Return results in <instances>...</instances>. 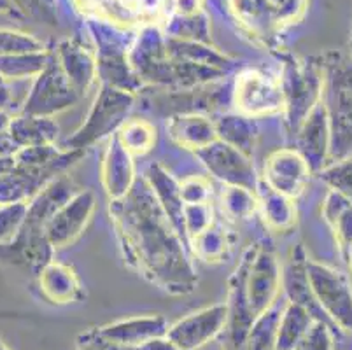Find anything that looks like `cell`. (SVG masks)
Segmentation results:
<instances>
[{
	"instance_id": "obj_1",
	"label": "cell",
	"mask_w": 352,
	"mask_h": 350,
	"mask_svg": "<svg viewBox=\"0 0 352 350\" xmlns=\"http://www.w3.org/2000/svg\"><path fill=\"white\" fill-rule=\"evenodd\" d=\"M111 217L128 265L144 278L174 296L193 293L195 268L181 233L153 195L144 177L120 200H111Z\"/></svg>"
},
{
	"instance_id": "obj_2",
	"label": "cell",
	"mask_w": 352,
	"mask_h": 350,
	"mask_svg": "<svg viewBox=\"0 0 352 350\" xmlns=\"http://www.w3.org/2000/svg\"><path fill=\"white\" fill-rule=\"evenodd\" d=\"M324 74L322 102L326 105L331 131L329 162L352 156V58L329 53L321 60Z\"/></svg>"
},
{
	"instance_id": "obj_3",
	"label": "cell",
	"mask_w": 352,
	"mask_h": 350,
	"mask_svg": "<svg viewBox=\"0 0 352 350\" xmlns=\"http://www.w3.org/2000/svg\"><path fill=\"white\" fill-rule=\"evenodd\" d=\"M280 89L284 98V118L291 130H298L310 111L321 102L324 89V74L321 63H310L289 58L280 74Z\"/></svg>"
},
{
	"instance_id": "obj_4",
	"label": "cell",
	"mask_w": 352,
	"mask_h": 350,
	"mask_svg": "<svg viewBox=\"0 0 352 350\" xmlns=\"http://www.w3.org/2000/svg\"><path fill=\"white\" fill-rule=\"evenodd\" d=\"M133 102H135L133 93L102 85L94 105L86 116V121L72 137L62 144V149L85 153L88 147L97 144L109 133H113L116 128L120 130L121 124L126 121V114L132 109Z\"/></svg>"
},
{
	"instance_id": "obj_5",
	"label": "cell",
	"mask_w": 352,
	"mask_h": 350,
	"mask_svg": "<svg viewBox=\"0 0 352 350\" xmlns=\"http://www.w3.org/2000/svg\"><path fill=\"white\" fill-rule=\"evenodd\" d=\"M310 291L331 327L352 333V285L347 275L322 263L307 259Z\"/></svg>"
},
{
	"instance_id": "obj_6",
	"label": "cell",
	"mask_w": 352,
	"mask_h": 350,
	"mask_svg": "<svg viewBox=\"0 0 352 350\" xmlns=\"http://www.w3.org/2000/svg\"><path fill=\"white\" fill-rule=\"evenodd\" d=\"M79 98H81V95L70 85L53 54L50 65L35 79H32V86L28 89V95L21 105L20 112L54 118L60 112L78 104Z\"/></svg>"
},
{
	"instance_id": "obj_7",
	"label": "cell",
	"mask_w": 352,
	"mask_h": 350,
	"mask_svg": "<svg viewBox=\"0 0 352 350\" xmlns=\"http://www.w3.org/2000/svg\"><path fill=\"white\" fill-rule=\"evenodd\" d=\"M249 265L245 272V294L254 317L263 314L277 301L283 289V268L270 247H249Z\"/></svg>"
},
{
	"instance_id": "obj_8",
	"label": "cell",
	"mask_w": 352,
	"mask_h": 350,
	"mask_svg": "<svg viewBox=\"0 0 352 350\" xmlns=\"http://www.w3.org/2000/svg\"><path fill=\"white\" fill-rule=\"evenodd\" d=\"M233 102L239 114H244L252 120L279 114L284 109L279 79L259 70H245L236 77Z\"/></svg>"
},
{
	"instance_id": "obj_9",
	"label": "cell",
	"mask_w": 352,
	"mask_h": 350,
	"mask_svg": "<svg viewBox=\"0 0 352 350\" xmlns=\"http://www.w3.org/2000/svg\"><path fill=\"white\" fill-rule=\"evenodd\" d=\"M228 319L226 303H216L168 324L165 336L181 350H198L223 335Z\"/></svg>"
},
{
	"instance_id": "obj_10",
	"label": "cell",
	"mask_w": 352,
	"mask_h": 350,
	"mask_svg": "<svg viewBox=\"0 0 352 350\" xmlns=\"http://www.w3.org/2000/svg\"><path fill=\"white\" fill-rule=\"evenodd\" d=\"M95 210L97 197L89 189H79L72 198H69L46 224V237L53 249H63L76 242L91 221Z\"/></svg>"
},
{
	"instance_id": "obj_11",
	"label": "cell",
	"mask_w": 352,
	"mask_h": 350,
	"mask_svg": "<svg viewBox=\"0 0 352 350\" xmlns=\"http://www.w3.org/2000/svg\"><path fill=\"white\" fill-rule=\"evenodd\" d=\"M195 154L207 166L210 175L219 179L225 186H242L248 189H256L258 186L259 179L256 175L252 158L230 144L217 139Z\"/></svg>"
},
{
	"instance_id": "obj_12",
	"label": "cell",
	"mask_w": 352,
	"mask_h": 350,
	"mask_svg": "<svg viewBox=\"0 0 352 350\" xmlns=\"http://www.w3.org/2000/svg\"><path fill=\"white\" fill-rule=\"evenodd\" d=\"M249 252H251L249 249L245 250L228 282V300L225 301L226 308H228V319H226L225 331H223L225 335L223 350L244 349L248 333L256 319L249 307L248 294H245V272H248L249 265Z\"/></svg>"
},
{
	"instance_id": "obj_13",
	"label": "cell",
	"mask_w": 352,
	"mask_h": 350,
	"mask_svg": "<svg viewBox=\"0 0 352 350\" xmlns=\"http://www.w3.org/2000/svg\"><path fill=\"white\" fill-rule=\"evenodd\" d=\"M149 104L165 116L209 114L219 107V88L214 83L195 88H155Z\"/></svg>"
},
{
	"instance_id": "obj_14",
	"label": "cell",
	"mask_w": 352,
	"mask_h": 350,
	"mask_svg": "<svg viewBox=\"0 0 352 350\" xmlns=\"http://www.w3.org/2000/svg\"><path fill=\"white\" fill-rule=\"evenodd\" d=\"M310 166L296 149H279L265 162L263 182L274 191L289 198H298L309 182Z\"/></svg>"
},
{
	"instance_id": "obj_15",
	"label": "cell",
	"mask_w": 352,
	"mask_h": 350,
	"mask_svg": "<svg viewBox=\"0 0 352 350\" xmlns=\"http://www.w3.org/2000/svg\"><path fill=\"white\" fill-rule=\"evenodd\" d=\"M298 153L309 163L310 170H322L329 162L331 131L324 102H319L307 114L298 130Z\"/></svg>"
},
{
	"instance_id": "obj_16",
	"label": "cell",
	"mask_w": 352,
	"mask_h": 350,
	"mask_svg": "<svg viewBox=\"0 0 352 350\" xmlns=\"http://www.w3.org/2000/svg\"><path fill=\"white\" fill-rule=\"evenodd\" d=\"M230 11L240 28L265 46L274 44L284 30L268 0H230Z\"/></svg>"
},
{
	"instance_id": "obj_17",
	"label": "cell",
	"mask_w": 352,
	"mask_h": 350,
	"mask_svg": "<svg viewBox=\"0 0 352 350\" xmlns=\"http://www.w3.org/2000/svg\"><path fill=\"white\" fill-rule=\"evenodd\" d=\"M168 329V322L162 316H139L128 317V319L109 322L91 329L94 335L105 342L116 343L121 347H132L139 349L147 340L163 336Z\"/></svg>"
},
{
	"instance_id": "obj_18",
	"label": "cell",
	"mask_w": 352,
	"mask_h": 350,
	"mask_svg": "<svg viewBox=\"0 0 352 350\" xmlns=\"http://www.w3.org/2000/svg\"><path fill=\"white\" fill-rule=\"evenodd\" d=\"M102 186L109 200H120L135 184V165L133 156L128 153L116 137V133L109 139L102 156L100 166Z\"/></svg>"
},
{
	"instance_id": "obj_19",
	"label": "cell",
	"mask_w": 352,
	"mask_h": 350,
	"mask_svg": "<svg viewBox=\"0 0 352 350\" xmlns=\"http://www.w3.org/2000/svg\"><path fill=\"white\" fill-rule=\"evenodd\" d=\"M54 60L74 89L82 95L97 79V56L76 39L62 41L54 51Z\"/></svg>"
},
{
	"instance_id": "obj_20",
	"label": "cell",
	"mask_w": 352,
	"mask_h": 350,
	"mask_svg": "<svg viewBox=\"0 0 352 350\" xmlns=\"http://www.w3.org/2000/svg\"><path fill=\"white\" fill-rule=\"evenodd\" d=\"M56 173L50 168L12 163L11 168L0 173V205L28 204L51 179L56 177Z\"/></svg>"
},
{
	"instance_id": "obj_21",
	"label": "cell",
	"mask_w": 352,
	"mask_h": 350,
	"mask_svg": "<svg viewBox=\"0 0 352 350\" xmlns=\"http://www.w3.org/2000/svg\"><path fill=\"white\" fill-rule=\"evenodd\" d=\"M172 142L193 153L217 140L214 121L207 114H175L166 121Z\"/></svg>"
},
{
	"instance_id": "obj_22",
	"label": "cell",
	"mask_w": 352,
	"mask_h": 350,
	"mask_svg": "<svg viewBox=\"0 0 352 350\" xmlns=\"http://www.w3.org/2000/svg\"><path fill=\"white\" fill-rule=\"evenodd\" d=\"M43 296L53 305H70L82 298V285L70 266L50 261L39 272Z\"/></svg>"
},
{
	"instance_id": "obj_23",
	"label": "cell",
	"mask_w": 352,
	"mask_h": 350,
	"mask_svg": "<svg viewBox=\"0 0 352 350\" xmlns=\"http://www.w3.org/2000/svg\"><path fill=\"white\" fill-rule=\"evenodd\" d=\"M283 287L287 294V301L302 305V307H305L312 314L314 319L328 322L319 305L314 300L312 291H310L309 278H307V256L302 247L293 249L289 261H287L286 268L283 270Z\"/></svg>"
},
{
	"instance_id": "obj_24",
	"label": "cell",
	"mask_w": 352,
	"mask_h": 350,
	"mask_svg": "<svg viewBox=\"0 0 352 350\" xmlns=\"http://www.w3.org/2000/svg\"><path fill=\"white\" fill-rule=\"evenodd\" d=\"M254 191L265 226L275 233H287L293 230L296 224V205L293 198L274 191L263 181L258 182Z\"/></svg>"
},
{
	"instance_id": "obj_25",
	"label": "cell",
	"mask_w": 352,
	"mask_h": 350,
	"mask_svg": "<svg viewBox=\"0 0 352 350\" xmlns=\"http://www.w3.org/2000/svg\"><path fill=\"white\" fill-rule=\"evenodd\" d=\"M8 133L12 142L18 146V149L28 146H47V144H56L60 127L56 124L54 118L18 112V114L11 116Z\"/></svg>"
},
{
	"instance_id": "obj_26",
	"label": "cell",
	"mask_w": 352,
	"mask_h": 350,
	"mask_svg": "<svg viewBox=\"0 0 352 350\" xmlns=\"http://www.w3.org/2000/svg\"><path fill=\"white\" fill-rule=\"evenodd\" d=\"M144 181L151 188L153 195L162 205L165 214L168 216L170 223L174 224L175 230L182 235V210H184V201L181 198V188L179 182L166 172L160 163H153L147 166Z\"/></svg>"
},
{
	"instance_id": "obj_27",
	"label": "cell",
	"mask_w": 352,
	"mask_h": 350,
	"mask_svg": "<svg viewBox=\"0 0 352 350\" xmlns=\"http://www.w3.org/2000/svg\"><path fill=\"white\" fill-rule=\"evenodd\" d=\"M217 139L252 158L258 139V128L252 118L244 114H226L214 121Z\"/></svg>"
},
{
	"instance_id": "obj_28",
	"label": "cell",
	"mask_w": 352,
	"mask_h": 350,
	"mask_svg": "<svg viewBox=\"0 0 352 350\" xmlns=\"http://www.w3.org/2000/svg\"><path fill=\"white\" fill-rule=\"evenodd\" d=\"M166 53L172 60H177V62L212 67V69L225 70V72L226 67L230 65V58L226 54L219 53L216 47L209 46V44L198 43V41L166 37Z\"/></svg>"
},
{
	"instance_id": "obj_29",
	"label": "cell",
	"mask_w": 352,
	"mask_h": 350,
	"mask_svg": "<svg viewBox=\"0 0 352 350\" xmlns=\"http://www.w3.org/2000/svg\"><path fill=\"white\" fill-rule=\"evenodd\" d=\"M321 214L335 233V240L344 252L352 245V201L335 189L326 193Z\"/></svg>"
},
{
	"instance_id": "obj_30",
	"label": "cell",
	"mask_w": 352,
	"mask_h": 350,
	"mask_svg": "<svg viewBox=\"0 0 352 350\" xmlns=\"http://www.w3.org/2000/svg\"><path fill=\"white\" fill-rule=\"evenodd\" d=\"M312 322L314 316L305 307L293 303V301H286L283 314H280L275 350H293Z\"/></svg>"
},
{
	"instance_id": "obj_31",
	"label": "cell",
	"mask_w": 352,
	"mask_h": 350,
	"mask_svg": "<svg viewBox=\"0 0 352 350\" xmlns=\"http://www.w3.org/2000/svg\"><path fill=\"white\" fill-rule=\"evenodd\" d=\"M51 58H53V54H50L47 51L0 56V77H4L6 81L9 83L35 79L50 65Z\"/></svg>"
},
{
	"instance_id": "obj_32",
	"label": "cell",
	"mask_w": 352,
	"mask_h": 350,
	"mask_svg": "<svg viewBox=\"0 0 352 350\" xmlns=\"http://www.w3.org/2000/svg\"><path fill=\"white\" fill-rule=\"evenodd\" d=\"M286 305V303H284ZM284 305L275 301L263 314H259L252 322L242 350H275L277 347V331Z\"/></svg>"
},
{
	"instance_id": "obj_33",
	"label": "cell",
	"mask_w": 352,
	"mask_h": 350,
	"mask_svg": "<svg viewBox=\"0 0 352 350\" xmlns=\"http://www.w3.org/2000/svg\"><path fill=\"white\" fill-rule=\"evenodd\" d=\"M74 2L89 16L104 19L116 27L126 28L142 19L139 9L124 4L121 0H74Z\"/></svg>"
},
{
	"instance_id": "obj_34",
	"label": "cell",
	"mask_w": 352,
	"mask_h": 350,
	"mask_svg": "<svg viewBox=\"0 0 352 350\" xmlns=\"http://www.w3.org/2000/svg\"><path fill=\"white\" fill-rule=\"evenodd\" d=\"M190 243L193 247V254L198 259L206 263H219L228 254L230 237L228 231L221 224L212 223L200 235L191 239Z\"/></svg>"
},
{
	"instance_id": "obj_35",
	"label": "cell",
	"mask_w": 352,
	"mask_h": 350,
	"mask_svg": "<svg viewBox=\"0 0 352 350\" xmlns=\"http://www.w3.org/2000/svg\"><path fill=\"white\" fill-rule=\"evenodd\" d=\"M116 137L132 156H142L155 146L156 131L151 123L133 118L121 124L120 130L116 131Z\"/></svg>"
},
{
	"instance_id": "obj_36",
	"label": "cell",
	"mask_w": 352,
	"mask_h": 350,
	"mask_svg": "<svg viewBox=\"0 0 352 350\" xmlns=\"http://www.w3.org/2000/svg\"><path fill=\"white\" fill-rule=\"evenodd\" d=\"M221 210L232 221L249 219L258 210L256 191L242 186H225L221 193Z\"/></svg>"
},
{
	"instance_id": "obj_37",
	"label": "cell",
	"mask_w": 352,
	"mask_h": 350,
	"mask_svg": "<svg viewBox=\"0 0 352 350\" xmlns=\"http://www.w3.org/2000/svg\"><path fill=\"white\" fill-rule=\"evenodd\" d=\"M163 34L170 39L209 43V21L204 12L193 16L174 14L166 18V28Z\"/></svg>"
},
{
	"instance_id": "obj_38",
	"label": "cell",
	"mask_w": 352,
	"mask_h": 350,
	"mask_svg": "<svg viewBox=\"0 0 352 350\" xmlns=\"http://www.w3.org/2000/svg\"><path fill=\"white\" fill-rule=\"evenodd\" d=\"M41 51H46L43 41L32 34L12 30V28H0V56L41 53Z\"/></svg>"
},
{
	"instance_id": "obj_39",
	"label": "cell",
	"mask_w": 352,
	"mask_h": 350,
	"mask_svg": "<svg viewBox=\"0 0 352 350\" xmlns=\"http://www.w3.org/2000/svg\"><path fill=\"white\" fill-rule=\"evenodd\" d=\"M321 179L352 201V156L337 160L321 170Z\"/></svg>"
},
{
	"instance_id": "obj_40",
	"label": "cell",
	"mask_w": 352,
	"mask_h": 350,
	"mask_svg": "<svg viewBox=\"0 0 352 350\" xmlns=\"http://www.w3.org/2000/svg\"><path fill=\"white\" fill-rule=\"evenodd\" d=\"M214 223V208L210 201L207 204L184 205L182 210V235L195 239L201 231L207 230Z\"/></svg>"
},
{
	"instance_id": "obj_41",
	"label": "cell",
	"mask_w": 352,
	"mask_h": 350,
	"mask_svg": "<svg viewBox=\"0 0 352 350\" xmlns=\"http://www.w3.org/2000/svg\"><path fill=\"white\" fill-rule=\"evenodd\" d=\"M293 350H335L333 327L328 322L314 319L305 335Z\"/></svg>"
},
{
	"instance_id": "obj_42",
	"label": "cell",
	"mask_w": 352,
	"mask_h": 350,
	"mask_svg": "<svg viewBox=\"0 0 352 350\" xmlns=\"http://www.w3.org/2000/svg\"><path fill=\"white\" fill-rule=\"evenodd\" d=\"M28 204L0 205V245L11 242L27 216Z\"/></svg>"
},
{
	"instance_id": "obj_43",
	"label": "cell",
	"mask_w": 352,
	"mask_h": 350,
	"mask_svg": "<svg viewBox=\"0 0 352 350\" xmlns=\"http://www.w3.org/2000/svg\"><path fill=\"white\" fill-rule=\"evenodd\" d=\"M14 11H20L27 18L37 19L41 23L54 25L56 11H54L53 0H9Z\"/></svg>"
},
{
	"instance_id": "obj_44",
	"label": "cell",
	"mask_w": 352,
	"mask_h": 350,
	"mask_svg": "<svg viewBox=\"0 0 352 350\" xmlns=\"http://www.w3.org/2000/svg\"><path fill=\"white\" fill-rule=\"evenodd\" d=\"M179 188H181V198L184 205L207 204L212 197V184L209 179L201 177V175L184 179L182 182H179Z\"/></svg>"
},
{
	"instance_id": "obj_45",
	"label": "cell",
	"mask_w": 352,
	"mask_h": 350,
	"mask_svg": "<svg viewBox=\"0 0 352 350\" xmlns=\"http://www.w3.org/2000/svg\"><path fill=\"white\" fill-rule=\"evenodd\" d=\"M76 350H137L132 347H121L116 343L105 342V340L98 338L97 335L91 333V329H88L86 333H81L76 340Z\"/></svg>"
},
{
	"instance_id": "obj_46",
	"label": "cell",
	"mask_w": 352,
	"mask_h": 350,
	"mask_svg": "<svg viewBox=\"0 0 352 350\" xmlns=\"http://www.w3.org/2000/svg\"><path fill=\"white\" fill-rule=\"evenodd\" d=\"M175 14L179 16H193L201 12L204 0H172Z\"/></svg>"
},
{
	"instance_id": "obj_47",
	"label": "cell",
	"mask_w": 352,
	"mask_h": 350,
	"mask_svg": "<svg viewBox=\"0 0 352 350\" xmlns=\"http://www.w3.org/2000/svg\"><path fill=\"white\" fill-rule=\"evenodd\" d=\"M137 350H181V349L163 335V336H156V338L147 340V342L142 343Z\"/></svg>"
},
{
	"instance_id": "obj_48",
	"label": "cell",
	"mask_w": 352,
	"mask_h": 350,
	"mask_svg": "<svg viewBox=\"0 0 352 350\" xmlns=\"http://www.w3.org/2000/svg\"><path fill=\"white\" fill-rule=\"evenodd\" d=\"M12 83L6 81L4 77H0V111L8 112L11 109L14 96H12Z\"/></svg>"
},
{
	"instance_id": "obj_49",
	"label": "cell",
	"mask_w": 352,
	"mask_h": 350,
	"mask_svg": "<svg viewBox=\"0 0 352 350\" xmlns=\"http://www.w3.org/2000/svg\"><path fill=\"white\" fill-rule=\"evenodd\" d=\"M9 123H11V114L6 111H0V135L8 133Z\"/></svg>"
},
{
	"instance_id": "obj_50",
	"label": "cell",
	"mask_w": 352,
	"mask_h": 350,
	"mask_svg": "<svg viewBox=\"0 0 352 350\" xmlns=\"http://www.w3.org/2000/svg\"><path fill=\"white\" fill-rule=\"evenodd\" d=\"M8 12H14L11 2L9 0H0V14H8Z\"/></svg>"
},
{
	"instance_id": "obj_51",
	"label": "cell",
	"mask_w": 352,
	"mask_h": 350,
	"mask_svg": "<svg viewBox=\"0 0 352 350\" xmlns=\"http://www.w3.org/2000/svg\"><path fill=\"white\" fill-rule=\"evenodd\" d=\"M12 163H14V160L12 158H0V173L6 172L8 168H11Z\"/></svg>"
},
{
	"instance_id": "obj_52",
	"label": "cell",
	"mask_w": 352,
	"mask_h": 350,
	"mask_svg": "<svg viewBox=\"0 0 352 350\" xmlns=\"http://www.w3.org/2000/svg\"><path fill=\"white\" fill-rule=\"evenodd\" d=\"M345 256H347L349 266H351V270H352V245L349 247V249H347V252H345Z\"/></svg>"
},
{
	"instance_id": "obj_53",
	"label": "cell",
	"mask_w": 352,
	"mask_h": 350,
	"mask_svg": "<svg viewBox=\"0 0 352 350\" xmlns=\"http://www.w3.org/2000/svg\"><path fill=\"white\" fill-rule=\"evenodd\" d=\"M0 350H9V347L6 345L4 340H2V338H0Z\"/></svg>"
},
{
	"instance_id": "obj_54",
	"label": "cell",
	"mask_w": 352,
	"mask_h": 350,
	"mask_svg": "<svg viewBox=\"0 0 352 350\" xmlns=\"http://www.w3.org/2000/svg\"><path fill=\"white\" fill-rule=\"evenodd\" d=\"M349 51H351V58H352V32H351V41H349Z\"/></svg>"
},
{
	"instance_id": "obj_55",
	"label": "cell",
	"mask_w": 352,
	"mask_h": 350,
	"mask_svg": "<svg viewBox=\"0 0 352 350\" xmlns=\"http://www.w3.org/2000/svg\"><path fill=\"white\" fill-rule=\"evenodd\" d=\"M163 2H172V0H163Z\"/></svg>"
}]
</instances>
